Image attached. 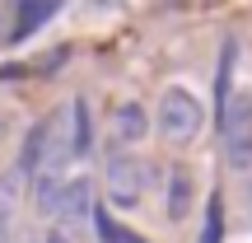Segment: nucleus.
Instances as JSON below:
<instances>
[{
  "mask_svg": "<svg viewBox=\"0 0 252 243\" xmlns=\"http://www.w3.org/2000/svg\"><path fill=\"white\" fill-rule=\"evenodd\" d=\"M61 192H65V182L56 178V173H37V182H33V201H37V210H42V215H56V206H61Z\"/></svg>",
  "mask_w": 252,
  "mask_h": 243,
  "instance_id": "10",
  "label": "nucleus"
},
{
  "mask_svg": "<svg viewBox=\"0 0 252 243\" xmlns=\"http://www.w3.org/2000/svg\"><path fill=\"white\" fill-rule=\"evenodd\" d=\"M122 243H145V239H135V234H126V239H122Z\"/></svg>",
  "mask_w": 252,
  "mask_h": 243,
  "instance_id": "16",
  "label": "nucleus"
},
{
  "mask_svg": "<svg viewBox=\"0 0 252 243\" xmlns=\"http://www.w3.org/2000/svg\"><path fill=\"white\" fill-rule=\"evenodd\" d=\"M19 243H33V239H19Z\"/></svg>",
  "mask_w": 252,
  "mask_h": 243,
  "instance_id": "17",
  "label": "nucleus"
},
{
  "mask_svg": "<svg viewBox=\"0 0 252 243\" xmlns=\"http://www.w3.org/2000/svg\"><path fill=\"white\" fill-rule=\"evenodd\" d=\"M234 56H238V42L229 37V42H224V56H220V70H215V99L220 103L234 94V89H229V80H234Z\"/></svg>",
  "mask_w": 252,
  "mask_h": 243,
  "instance_id": "13",
  "label": "nucleus"
},
{
  "mask_svg": "<svg viewBox=\"0 0 252 243\" xmlns=\"http://www.w3.org/2000/svg\"><path fill=\"white\" fill-rule=\"evenodd\" d=\"M145 126H150V122H145L140 103H117V112H112V136H117L122 145H135L145 136Z\"/></svg>",
  "mask_w": 252,
  "mask_h": 243,
  "instance_id": "7",
  "label": "nucleus"
},
{
  "mask_svg": "<svg viewBox=\"0 0 252 243\" xmlns=\"http://www.w3.org/2000/svg\"><path fill=\"white\" fill-rule=\"evenodd\" d=\"M70 117H75L70 154H89V145H94V131H89V108H84V99H75V103H70Z\"/></svg>",
  "mask_w": 252,
  "mask_h": 243,
  "instance_id": "12",
  "label": "nucleus"
},
{
  "mask_svg": "<svg viewBox=\"0 0 252 243\" xmlns=\"http://www.w3.org/2000/svg\"><path fill=\"white\" fill-rule=\"evenodd\" d=\"M220 145H224L229 169L248 173L252 169V94L234 89L220 103Z\"/></svg>",
  "mask_w": 252,
  "mask_h": 243,
  "instance_id": "2",
  "label": "nucleus"
},
{
  "mask_svg": "<svg viewBox=\"0 0 252 243\" xmlns=\"http://www.w3.org/2000/svg\"><path fill=\"white\" fill-rule=\"evenodd\" d=\"M187 210H191V173L187 169H173L168 173V197H163V215L182 220Z\"/></svg>",
  "mask_w": 252,
  "mask_h": 243,
  "instance_id": "8",
  "label": "nucleus"
},
{
  "mask_svg": "<svg viewBox=\"0 0 252 243\" xmlns=\"http://www.w3.org/2000/svg\"><path fill=\"white\" fill-rule=\"evenodd\" d=\"M56 215H65V229H70V234L84 225V220H94V182H89V178H75V182H65Z\"/></svg>",
  "mask_w": 252,
  "mask_h": 243,
  "instance_id": "5",
  "label": "nucleus"
},
{
  "mask_svg": "<svg viewBox=\"0 0 252 243\" xmlns=\"http://www.w3.org/2000/svg\"><path fill=\"white\" fill-rule=\"evenodd\" d=\"M145 187H150V169H145L140 159H131V154H117V159H108V201H112L117 210L140 206Z\"/></svg>",
  "mask_w": 252,
  "mask_h": 243,
  "instance_id": "4",
  "label": "nucleus"
},
{
  "mask_svg": "<svg viewBox=\"0 0 252 243\" xmlns=\"http://www.w3.org/2000/svg\"><path fill=\"white\" fill-rule=\"evenodd\" d=\"M47 19H56V0H28V5H19V28H14V37L42 28Z\"/></svg>",
  "mask_w": 252,
  "mask_h": 243,
  "instance_id": "9",
  "label": "nucleus"
},
{
  "mask_svg": "<svg viewBox=\"0 0 252 243\" xmlns=\"http://www.w3.org/2000/svg\"><path fill=\"white\" fill-rule=\"evenodd\" d=\"M19 201H24V173L9 169V173H0V243H9V229H14V215H19Z\"/></svg>",
  "mask_w": 252,
  "mask_h": 243,
  "instance_id": "6",
  "label": "nucleus"
},
{
  "mask_svg": "<svg viewBox=\"0 0 252 243\" xmlns=\"http://www.w3.org/2000/svg\"><path fill=\"white\" fill-rule=\"evenodd\" d=\"M94 229H98V239H103V243H122V239H126L122 229L108 220V210H94Z\"/></svg>",
  "mask_w": 252,
  "mask_h": 243,
  "instance_id": "14",
  "label": "nucleus"
},
{
  "mask_svg": "<svg viewBox=\"0 0 252 243\" xmlns=\"http://www.w3.org/2000/svg\"><path fill=\"white\" fill-rule=\"evenodd\" d=\"M65 122H70V108H61V112H52V117H42L28 131V140H24V159H19V173H56V164L70 154V136H61L65 131Z\"/></svg>",
  "mask_w": 252,
  "mask_h": 243,
  "instance_id": "1",
  "label": "nucleus"
},
{
  "mask_svg": "<svg viewBox=\"0 0 252 243\" xmlns=\"http://www.w3.org/2000/svg\"><path fill=\"white\" fill-rule=\"evenodd\" d=\"M220 239H224V197L210 192V201H206V225H201V243H220Z\"/></svg>",
  "mask_w": 252,
  "mask_h": 243,
  "instance_id": "11",
  "label": "nucleus"
},
{
  "mask_svg": "<svg viewBox=\"0 0 252 243\" xmlns=\"http://www.w3.org/2000/svg\"><path fill=\"white\" fill-rule=\"evenodd\" d=\"M201 122H206V112H201V99L191 89H168L159 99V136L163 140L187 145L201 131Z\"/></svg>",
  "mask_w": 252,
  "mask_h": 243,
  "instance_id": "3",
  "label": "nucleus"
},
{
  "mask_svg": "<svg viewBox=\"0 0 252 243\" xmlns=\"http://www.w3.org/2000/svg\"><path fill=\"white\" fill-rule=\"evenodd\" d=\"M47 243H75V234H70V229H65V225H56L52 234H47Z\"/></svg>",
  "mask_w": 252,
  "mask_h": 243,
  "instance_id": "15",
  "label": "nucleus"
}]
</instances>
